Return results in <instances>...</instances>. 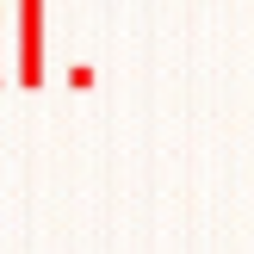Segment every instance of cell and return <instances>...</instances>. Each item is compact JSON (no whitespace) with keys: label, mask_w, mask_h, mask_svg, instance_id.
<instances>
[{"label":"cell","mask_w":254,"mask_h":254,"mask_svg":"<svg viewBox=\"0 0 254 254\" xmlns=\"http://www.w3.org/2000/svg\"><path fill=\"white\" fill-rule=\"evenodd\" d=\"M19 81L44 87V0H19Z\"/></svg>","instance_id":"1"}]
</instances>
